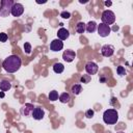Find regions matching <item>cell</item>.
<instances>
[{"instance_id": "6da1fadb", "label": "cell", "mask_w": 133, "mask_h": 133, "mask_svg": "<svg viewBox=\"0 0 133 133\" xmlns=\"http://www.w3.org/2000/svg\"><path fill=\"white\" fill-rule=\"evenodd\" d=\"M21 64H22V60L18 55H9L2 62L3 69L8 73L17 72L21 68Z\"/></svg>"}, {"instance_id": "7a4b0ae2", "label": "cell", "mask_w": 133, "mask_h": 133, "mask_svg": "<svg viewBox=\"0 0 133 133\" xmlns=\"http://www.w3.org/2000/svg\"><path fill=\"white\" fill-rule=\"evenodd\" d=\"M103 121L107 125H114L118 121V113L115 109H107L103 113Z\"/></svg>"}, {"instance_id": "3957f363", "label": "cell", "mask_w": 133, "mask_h": 133, "mask_svg": "<svg viewBox=\"0 0 133 133\" xmlns=\"http://www.w3.org/2000/svg\"><path fill=\"white\" fill-rule=\"evenodd\" d=\"M14 5L12 0H2L0 2V17L6 18L11 11V7Z\"/></svg>"}, {"instance_id": "277c9868", "label": "cell", "mask_w": 133, "mask_h": 133, "mask_svg": "<svg viewBox=\"0 0 133 133\" xmlns=\"http://www.w3.org/2000/svg\"><path fill=\"white\" fill-rule=\"evenodd\" d=\"M101 20H102V23L103 24H106V25H111L115 22V15L113 11L109 10V9H106L102 12V16H101Z\"/></svg>"}, {"instance_id": "5b68a950", "label": "cell", "mask_w": 133, "mask_h": 133, "mask_svg": "<svg viewBox=\"0 0 133 133\" xmlns=\"http://www.w3.org/2000/svg\"><path fill=\"white\" fill-rule=\"evenodd\" d=\"M97 28H98V33H99V35L102 36V37L108 36V35L110 34V32H111L110 26H108V25H106V24H103V23H100V25H98Z\"/></svg>"}, {"instance_id": "8992f818", "label": "cell", "mask_w": 133, "mask_h": 133, "mask_svg": "<svg viewBox=\"0 0 133 133\" xmlns=\"http://www.w3.org/2000/svg\"><path fill=\"white\" fill-rule=\"evenodd\" d=\"M98 70H99V66H98V64H97L96 62H94V61H88V62H86V64H85V71H86V73H87L89 76L97 74Z\"/></svg>"}, {"instance_id": "52a82bcc", "label": "cell", "mask_w": 133, "mask_h": 133, "mask_svg": "<svg viewBox=\"0 0 133 133\" xmlns=\"http://www.w3.org/2000/svg\"><path fill=\"white\" fill-rule=\"evenodd\" d=\"M23 12H24V6L21 3H14L10 14L14 17H20V16H22Z\"/></svg>"}, {"instance_id": "ba28073f", "label": "cell", "mask_w": 133, "mask_h": 133, "mask_svg": "<svg viewBox=\"0 0 133 133\" xmlns=\"http://www.w3.org/2000/svg\"><path fill=\"white\" fill-rule=\"evenodd\" d=\"M114 53V47L112 45H104L102 48H101V54L105 57H110L112 56Z\"/></svg>"}, {"instance_id": "9c48e42d", "label": "cell", "mask_w": 133, "mask_h": 133, "mask_svg": "<svg viewBox=\"0 0 133 133\" xmlns=\"http://www.w3.org/2000/svg\"><path fill=\"white\" fill-rule=\"evenodd\" d=\"M62 48H63V43H62V41H60L58 38L53 39L50 44V49L53 52H58V51L62 50Z\"/></svg>"}, {"instance_id": "30bf717a", "label": "cell", "mask_w": 133, "mask_h": 133, "mask_svg": "<svg viewBox=\"0 0 133 133\" xmlns=\"http://www.w3.org/2000/svg\"><path fill=\"white\" fill-rule=\"evenodd\" d=\"M31 115H32V117H33L34 119L41 121V119H43L44 116H45V110H44L42 107H35V108L33 109V111H32Z\"/></svg>"}, {"instance_id": "8fae6325", "label": "cell", "mask_w": 133, "mask_h": 133, "mask_svg": "<svg viewBox=\"0 0 133 133\" xmlns=\"http://www.w3.org/2000/svg\"><path fill=\"white\" fill-rule=\"evenodd\" d=\"M76 57V53L73 50H65L62 54V58L66 62H72Z\"/></svg>"}, {"instance_id": "7c38bea8", "label": "cell", "mask_w": 133, "mask_h": 133, "mask_svg": "<svg viewBox=\"0 0 133 133\" xmlns=\"http://www.w3.org/2000/svg\"><path fill=\"white\" fill-rule=\"evenodd\" d=\"M33 109H34V107H33V105H32L31 103H26L25 105L22 106V108H21V113H22L23 115H25V116H28V115H30V114L32 113Z\"/></svg>"}, {"instance_id": "4fadbf2b", "label": "cell", "mask_w": 133, "mask_h": 133, "mask_svg": "<svg viewBox=\"0 0 133 133\" xmlns=\"http://www.w3.org/2000/svg\"><path fill=\"white\" fill-rule=\"evenodd\" d=\"M57 36H58V39L64 41V39H66V38L70 36V32H69L68 29L61 27V28H59L58 31H57Z\"/></svg>"}, {"instance_id": "5bb4252c", "label": "cell", "mask_w": 133, "mask_h": 133, "mask_svg": "<svg viewBox=\"0 0 133 133\" xmlns=\"http://www.w3.org/2000/svg\"><path fill=\"white\" fill-rule=\"evenodd\" d=\"M97 23L95 21H89L87 24H85V30H87L88 32H95L97 29Z\"/></svg>"}, {"instance_id": "9a60e30c", "label": "cell", "mask_w": 133, "mask_h": 133, "mask_svg": "<svg viewBox=\"0 0 133 133\" xmlns=\"http://www.w3.org/2000/svg\"><path fill=\"white\" fill-rule=\"evenodd\" d=\"M10 88H11V83L8 80H2V81H0V89L2 91H7Z\"/></svg>"}, {"instance_id": "2e32d148", "label": "cell", "mask_w": 133, "mask_h": 133, "mask_svg": "<svg viewBox=\"0 0 133 133\" xmlns=\"http://www.w3.org/2000/svg\"><path fill=\"white\" fill-rule=\"evenodd\" d=\"M53 71L56 73V74H61L63 71H64V65L60 62H56L54 63L53 65Z\"/></svg>"}, {"instance_id": "e0dca14e", "label": "cell", "mask_w": 133, "mask_h": 133, "mask_svg": "<svg viewBox=\"0 0 133 133\" xmlns=\"http://www.w3.org/2000/svg\"><path fill=\"white\" fill-rule=\"evenodd\" d=\"M71 91H72L74 95H79V94L82 91V86H81V84H74V85H72Z\"/></svg>"}, {"instance_id": "ac0fdd59", "label": "cell", "mask_w": 133, "mask_h": 133, "mask_svg": "<svg viewBox=\"0 0 133 133\" xmlns=\"http://www.w3.org/2000/svg\"><path fill=\"white\" fill-rule=\"evenodd\" d=\"M85 31V24L83 22H78L76 25V32L77 33H83Z\"/></svg>"}, {"instance_id": "d6986e66", "label": "cell", "mask_w": 133, "mask_h": 133, "mask_svg": "<svg viewBox=\"0 0 133 133\" xmlns=\"http://www.w3.org/2000/svg\"><path fill=\"white\" fill-rule=\"evenodd\" d=\"M58 98H59V101H60L61 103H68V102L70 101V99H71V98H70V95H69L68 92H62Z\"/></svg>"}, {"instance_id": "ffe728a7", "label": "cell", "mask_w": 133, "mask_h": 133, "mask_svg": "<svg viewBox=\"0 0 133 133\" xmlns=\"http://www.w3.org/2000/svg\"><path fill=\"white\" fill-rule=\"evenodd\" d=\"M48 98H49V100H50V101L54 102V101L58 100V92H57L56 90H52V91H50V94H49Z\"/></svg>"}, {"instance_id": "44dd1931", "label": "cell", "mask_w": 133, "mask_h": 133, "mask_svg": "<svg viewBox=\"0 0 133 133\" xmlns=\"http://www.w3.org/2000/svg\"><path fill=\"white\" fill-rule=\"evenodd\" d=\"M90 79H91V77H90L89 75H82V76L80 77V82L86 84V83H89Z\"/></svg>"}, {"instance_id": "7402d4cb", "label": "cell", "mask_w": 133, "mask_h": 133, "mask_svg": "<svg viewBox=\"0 0 133 133\" xmlns=\"http://www.w3.org/2000/svg\"><path fill=\"white\" fill-rule=\"evenodd\" d=\"M116 73H117V75H119V76H125V75L127 74L125 68L122 66V65H118V66L116 68Z\"/></svg>"}, {"instance_id": "603a6c76", "label": "cell", "mask_w": 133, "mask_h": 133, "mask_svg": "<svg viewBox=\"0 0 133 133\" xmlns=\"http://www.w3.org/2000/svg\"><path fill=\"white\" fill-rule=\"evenodd\" d=\"M24 51L26 54H30L31 53V45L29 43H25L24 44Z\"/></svg>"}, {"instance_id": "cb8c5ba5", "label": "cell", "mask_w": 133, "mask_h": 133, "mask_svg": "<svg viewBox=\"0 0 133 133\" xmlns=\"http://www.w3.org/2000/svg\"><path fill=\"white\" fill-rule=\"evenodd\" d=\"M94 114H95V111H94L92 109H88V110L85 111V116H86L87 118H91V117L94 116Z\"/></svg>"}, {"instance_id": "d4e9b609", "label": "cell", "mask_w": 133, "mask_h": 133, "mask_svg": "<svg viewBox=\"0 0 133 133\" xmlns=\"http://www.w3.org/2000/svg\"><path fill=\"white\" fill-rule=\"evenodd\" d=\"M7 38H8V36H7L6 33H4V32H1L0 33V42L1 43H5L7 41Z\"/></svg>"}, {"instance_id": "484cf974", "label": "cell", "mask_w": 133, "mask_h": 133, "mask_svg": "<svg viewBox=\"0 0 133 133\" xmlns=\"http://www.w3.org/2000/svg\"><path fill=\"white\" fill-rule=\"evenodd\" d=\"M60 17L63 19H70L71 18V14L69 11H61L60 12Z\"/></svg>"}, {"instance_id": "4316f807", "label": "cell", "mask_w": 133, "mask_h": 133, "mask_svg": "<svg viewBox=\"0 0 133 133\" xmlns=\"http://www.w3.org/2000/svg\"><path fill=\"white\" fill-rule=\"evenodd\" d=\"M111 4H112L111 1H106V2H105V5H106V6H110Z\"/></svg>"}, {"instance_id": "83f0119b", "label": "cell", "mask_w": 133, "mask_h": 133, "mask_svg": "<svg viewBox=\"0 0 133 133\" xmlns=\"http://www.w3.org/2000/svg\"><path fill=\"white\" fill-rule=\"evenodd\" d=\"M0 97H4V94H3V92H1V94H0Z\"/></svg>"}, {"instance_id": "f1b7e54d", "label": "cell", "mask_w": 133, "mask_h": 133, "mask_svg": "<svg viewBox=\"0 0 133 133\" xmlns=\"http://www.w3.org/2000/svg\"><path fill=\"white\" fill-rule=\"evenodd\" d=\"M117 133H124V132H117Z\"/></svg>"}]
</instances>
